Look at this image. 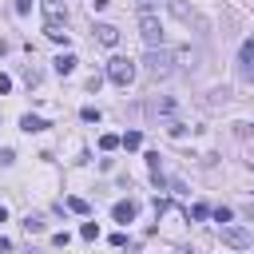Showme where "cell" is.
Returning <instances> with one entry per match:
<instances>
[{"label": "cell", "mask_w": 254, "mask_h": 254, "mask_svg": "<svg viewBox=\"0 0 254 254\" xmlns=\"http://www.w3.org/2000/svg\"><path fill=\"white\" fill-rule=\"evenodd\" d=\"M44 36L56 44H67V12L60 0H44Z\"/></svg>", "instance_id": "6da1fadb"}, {"label": "cell", "mask_w": 254, "mask_h": 254, "mask_svg": "<svg viewBox=\"0 0 254 254\" xmlns=\"http://www.w3.org/2000/svg\"><path fill=\"white\" fill-rule=\"evenodd\" d=\"M143 71H147L151 79H171V75H175V52H167V48H147Z\"/></svg>", "instance_id": "7a4b0ae2"}, {"label": "cell", "mask_w": 254, "mask_h": 254, "mask_svg": "<svg viewBox=\"0 0 254 254\" xmlns=\"http://www.w3.org/2000/svg\"><path fill=\"white\" fill-rule=\"evenodd\" d=\"M135 75H139L135 60H127V56H115V60H107V79H111L115 87H127V83H135Z\"/></svg>", "instance_id": "3957f363"}, {"label": "cell", "mask_w": 254, "mask_h": 254, "mask_svg": "<svg viewBox=\"0 0 254 254\" xmlns=\"http://www.w3.org/2000/svg\"><path fill=\"white\" fill-rule=\"evenodd\" d=\"M139 36L147 48H163V24L155 12H139Z\"/></svg>", "instance_id": "277c9868"}, {"label": "cell", "mask_w": 254, "mask_h": 254, "mask_svg": "<svg viewBox=\"0 0 254 254\" xmlns=\"http://www.w3.org/2000/svg\"><path fill=\"white\" fill-rule=\"evenodd\" d=\"M218 234H222V242H226V246H234V250H246V246H254V234H250L246 226H234V222H226V226H218Z\"/></svg>", "instance_id": "5b68a950"}, {"label": "cell", "mask_w": 254, "mask_h": 254, "mask_svg": "<svg viewBox=\"0 0 254 254\" xmlns=\"http://www.w3.org/2000/svg\"><path fill=\"white\" fill-rule=\"evenodd\" d=\"M175 111H179V103H175V99H167V95L147 99V115H175Z\"/></svg>", "instance_id": "8992f818"}, {"label": "cell", "mask_w": 254, "mask_h": 254, "mask_svg": "<svg viewBox=\"0 0 254 254\" xmlns=\"http://www.w3.org/2000/svg\"><path fill=\"white\" fill-rule=\"evenodd\" d=\"M95 40H99L103 48H115V44H119V28H115V24H95Z\"/></svg>", "instance_id": "52a82bcc"}, {"label": "cell", "mask_w": 254, "mask_h": 254, "mask_svg": "<svg viewBox=\"0 0 254 254\" xmlns=\"http://www.w3.org/2000/svg\"><path fill=\"white\" fill-rule=\"evenodd\" d=\"M135 210H139V206H135V202H131V198H127V202H115V206H111V218H115V222H123V226H127V222H131V218H135Z\"/></svg>", "instance_id": "ba28073f"}, {"label": "cell", "mask_w": 254, "mask_h": 254, "mask_svg": "<svg viewBox=\"0 0 254 254\" xmlns=\"http://www.w3.org/2000/svg\"><path fill=\"white\" fill-rule=\"evenodd\" d=\"M171 12H175V16L183 20V24H198V28H206V24H202V20H198V16H194V12H190V8L183 4V0H171Z\"/></svg>", "instance_id": "9c48e42d"}, {"label": "cell", "mask_w": 254, "mask_h": 254, "mask_svg": "<svg viewBox=\"0 0 254 254\" xmlns=\"http://www.w3.org/2000/svg\"><path fill=\"white\" fill-rule=\"evenodd\" d=\"M20 127H24V131H28V135H36V131H44V127H48V123H44V119H40V115H20Z\"/></svg>", "instance_id": "30bf717a"}, {"label": "cell", "mask_w": 254, "mask_h": 254, "mask_svg": "<svg viewBox=\"0 0 254 254\" xmlns=\"http://www.w3.org/2000/svg\"><path fill=\"white\" fill-rule=\"evenodd\" d=\"M56 71L60 75H71L75 71V56H56Z\"/></svg>", "instance_id": "8fae6325"}, {"label": "cell", "mask_w": 254, "mask_h": 254, "mask_svg": "<svg viewBox=\"0 0 254 254\" xmlns=\"http://www.w3.org/2000/svg\"><path fill=\"white\" fill-rule=\"evenodd\" d=\"M139 143H143V135H139V131H127V135L119 139V147H127V151H139Z\"/></svg>", "instance_id": "7c38bea8"}, {"label": "cell", "mask_w": 254, "mask_h": 254, "mask_svg": "<svg viewBox=\"0 0 254 254\" xmlns=\"http://www.w3.org/2000/svg\"><path fill=\"white\" fill-rule=\"evenodd\" d=\"M24 230H28V234H40V230H44V218H40V214H28V218H24Z\"/></svg>", "instance_id": "4fadbf2b"}, {"label": "cell", "mask_w": 254, "mask_h": 254, "mask_svg": "<svg viewBox=\"0 0 254 254\" xmlns=\"http://www.w3.org/2000/svg\"><path fill=\"white\" fill-rule=\"evenodd\" d=\"M79 238H83V242H95V238H99V226H95V222H83V226H79Z\"/></svg>", "instance_id": "5bb4252c"}, {"label": "cell", "mask_w": 254, "mask_h": 254, "mask_svg": "<svg viewBox=\"0 0 254 254\" xmlns=\"http://www.w3.org/2000/svg\"><path fill=\"white\" fill-rule=\"evenodd\" d=\"M67 210H75V214H87V198L71 194V198H67Z\"/></svg>", "instance_id": "9a60e30c"}, {"label": "cell", "mask_w": 254, "mask_h": 254, "mask_svg": "<svg viewBox=\"0 0 254 254\" xmlns=\"http://www.w3.org/2000/svg\"><path fill=\"white\" fill-rule=\"evenodd\" d=\"M99 147H103V151H115V147H119V135H99Z\"/></svg>", "instance_id": "2e32d148"}, {"label": "cell", "mask_w": 254, "mask_h": 254, "mask_svg": "<svg viewBox=\"0 0 254 254\" xmlns=\"http://www.w3.org/2000/svg\"><path fill=\"white\" fill-rule=\"evenodd\" d=\"M79 119H83V123H99V111H95V107H83Z\"/></svg>", "instance_id": "e0dca14e"}, {"label": "cell", "mask_w": 254, "mask_h": 254, "mask_svg": "<svg viewBox=\"0 0 254 254\" xmlns=\"http://www.w3.org/2000/svg\"><path fill=\"white\" fill-rule=\"evenodd\" d=\"M214 222L226 226V222H230V206H218V210H214Z\"/></svg>", "instance_id": "ac0fdd59"}, {"label": "cell", "mask_w": 254, "mask_h": 254, "mask_svg": "<svg viewBox=\"0 0 254 254\" xmlns=\"http://www.w3.org/2000/svg\"><path fill=\"white\" fill-rule=\"evenodd\" d=\"M16 163V155H12V147H0V167H12Z\"/></svg>", "instance_id": "d6986e66"}, {"label": "cell", "mask_w": 254, "mask_h": 254, "mask_svg": "<svg viewBox=\"0 0 254 254\" xmlns=\"http://www.w3.org/2000/svg\"><path fill=\"white\" fill-rule=\"evenodd\" d=\"M8 91H12V79H8L4 71H0V95H8Z\"/></svg>", "instance_id": "ffe728a7"}, {"label": "cell", "mask_w": 254, "mask_h": 254, "mask_svg": "<svg viewBox=\"0 0 254 254\" xmlns=\"http://www.w3.org/2000/svg\"><path fill=\"white\" fill-rule=\"evenodd\" d=\"M12 8H16V12H20V16H24V12H28V8H32V0H16V4H12Z\"/></svg>", "instance_id": "44dd1931"}, {"label": "cell", "mask_w": 254, "mask_h": 254, "mask_svg": "<svg viewBox=\"0 0 254 254\" xmlns=\"http://www.w3.org/2000/svg\"><path fill=\"white\" fill-rule=\"evenodd\" d=\"M107 4H111V0H91V8H95V12H99V8H107Z\"/></svg>", "instance_id": "7402d4cb"}, {"label": "cell", "mask_w": 254, "mask_h": 254, "mask_svg": "<svg viewBox=\"0 0 254 254\" xmlns=\"http://www.w3.org/2000/svg\"><path fill=\"white\" fill-rule=\"evenodd\" d=\"M242 56H254V40H246V48H242Z\"/></svg>", "instance_id": "603a6c76"}, {"label": "cell", "mask_w": 254, "mask_h": 254, "mask_svg": "<svg viewBox=\"0 0 254 254\" xmlns=\"http://www.w3.org/2000/svg\"><path fill=\"white\" fill-rule=\"evenodd\" d=\"M4 52H8V44H4V40H0V56H4Z\"/></svg>", "instance_id": "cb8c5ba5"}, {"label": "cell", "mask_w": 254, "mask_h": 254, "mask_svg": "<svg viewBox=\"0 0 254 254\" xmlns=\"http://www.w3.org/2000/svg\"><path fill=\"white\" fill-rule=\"evenodd\" d=\"M139 4H155V0H139Z\"/></svg>", "instance_id": "d4e9b609"}]
</instances>
